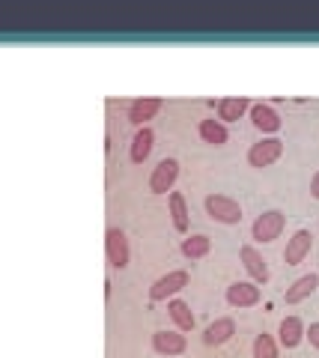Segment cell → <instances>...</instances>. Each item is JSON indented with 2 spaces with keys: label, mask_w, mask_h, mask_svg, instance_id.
I'll use <instances>...</instances> for the list:
<instances>
[{
  "label": "cell",
  "mask_w": 319,
  "mask_h": 358,
  "mask_svg": "<svg viewBox=\"0 0 319 358\" xmlns=\"http://www.w3.org/2000/svg\"><path fill=\"white\" fill-rule=\"evenodd\" d=\"M283 227H287V215H283L281 209H269L251 224V239L260 242V245H269L274 239H281Z\"/></svg>",
  "instance_id": "6da1fadb"
},
{
  "label": "cell",
  "mask_w": 319,
  "mask_h": 358,
  "mask_svg": "<svg viewBox=\"0 0 319 358\" xmlns=\"http://www.w3.org/2000/svg\"><path fill=\"white\" fill-rule=\"evenodd\" d=\"M203 206H206V215L212 221H221V224H239L242 221V206L227 194H209L203 200Z\"/></svg>",
  "instance_id": "7a4b0ae2"
},
{
  "label": "cell",
  "mask_w": 319,
  "mask_h": 358,
  "mask_svg": "<svg viewBox=\"0 0 319 358\" xmlns=\"http://www.w3.org/2000/svg\"><path fill=\"white\" fill-rule=\"evenodd\" d=\"M283 155V141L281 138H262L257 143H251L248 150V164L251 167H269Z\"/></svg>",
  "instance_id": "3957f363"
},
{
  "label": "cell",
  "mask_w": 319,
  "mask_h": 358,
  "mask_svg": "<svg viewBox=\"0 0 319 358\" xmlns=\"http://www.w3.org/2000/svg\"><path fill=\"white\" fill-rule=\"evenodd\" d=\"M185 287H188V272H185V268H173V272L161 275L158 281L149 287V299H152V301H164V299L176 296V293H179V289H185Z\"/></svg>",
  "instance_id": "277c9868"
},
{
  "label": "cell",
  "mask_w": 319,
  "mask_h": 358,
  "mask_svg": "<svg viewBox=\"0 0 319 358\" xmlns=\"http://www.w3.org/2000/svg\"><path fill=\"white\" fill-rule=\"evenodd\" d=\"M105 251H107V263L114 268H126L131 260V251H128V236L119 227H111L105 233Z\"/></svg>",
  "instance_id": "5b68a950"
},
{
  "label": "cell",
  "mask_w": 319,
  "mask_h": 358,
  "mask_svg": "<svg viewBox=\"0 0 319 358\" xmlns=\"http://www.w3.org/2000/svg\"><path fill=\"white\" fill-rule=\"evenodd\" d=\"M176 176H179V162L176 159H161L156 164V171H152V176H149V192L152 194H170Z\"/></svg>",
  "instance_id": "8992f818"
},
{
  "label": "cell",
  "mask_w": 319,
  "mask_h": 358,
  "mask_svg": "<svg viewBox=\"0 0 319 358\" xmlns=\"http://www.w3.org/2000/svg\"><path fill=\"white\" fill-rule=\"evenodd\" d=\"M239 260H242V266H245V272L254 278V284H266L272 278L266 257H262L254 245H242V248H239Z\"/></svg>",
  "instance_id": "52a82bcc"
},
{
  "label": "cell",
  "mask_w": 319,
  "mask_h": 358,
  "mask_svg": "<svg viewBox=\"0 0 319 358\" xmlns=\"http://www.w3.org/2000/svg\"><path fill=\"white\" fill-rule=\"evenodd\" d=\"M260 299H262V293H260V287L257 284H248V281H236V284H230L227 287V305L230 308H254V305H260Z\"/></svg>",
  "instance_id": "ba28073f"
},
{
  "label": "cell",
  "mask_w": 319,
  "mask_h": 358,
  "mask_svg": "<svg viewBox=\"0 0 319 358\" xmlns=\"http://www.w3.org/2000/svg\"><path fill=\"white\" fill-rule=\"evenodd\" d=\"M311 248H313V233L311 230H295L292 233V239L287 242V251H283V263L287 266H299V263H304V257L311 254Z\"/></svg>",
  "instance_id": "9c48e42d"
},
{
  "label": "cell",
  "mask_w": 319,
  "mask_h": 358,
  "mask_svg": "<svg viewBox=\"0 0 319 358\" xmlns=\"http://www.w3.org/2000/svg\"><path fill=\"white\" fill-rule=\"evenodd\" d=\"M161 99L156 96H147V99H135V102L128 105V122L131 126H138V129H144L149 120H156V114L161 110Z\"/></svg>",
  "instance_id": "30bf717a"
},
{
  "label": "cell",
  "mask_w": 319,
  "mask_h": 358,
  "mask_svg": "<svg viewBox=\"0 0 319 358\" xmlns=\"http://www.w3.org/2000/svg\"><path fill=\"white\" fill-rule=\"evenodd\" d=\"M152 350L158 355H182L188 350V341H185L182 331H156L152 334Z\"/></svg>",
  "instance_id": "8fae6325"
},
{
  "label": "cell",
  "mask_w": 319,
  "mask_h": 358,
  "mask_svg": "<svg viewBox=\"0 0 319 358\" xmlns=\"http://www.w3.org/2000/svg\"><path fill=\"white\" fill-rule=\"evenodd\" d=\"M236 334V320L233 317H221L215 322H209L206 331H203V343L206 346H224L227 341H233Z\"/></svg>",
  "instance_id": "7c38bea8"
},
{
  "label": "cell",
  "mask_w": 319,
  "mask_h": 358,
  "mask_svg": "<svg viewBox=\"0 0 319 358\" xmlns=\"http://www.w3.org/2000/svg\"><path fill=\"white\" fill-rule=\"evenodd\" d=\"M251 122H254V129L262 131V134H274V131H281V117H278V110H274L272 105H251Z\"/></svg>",
  "instance_id": "4fadbf2b"
},
{
  "label": "cell",
  "mask_w": 319,
  "mask_h": 358,
  "mask_svg": "<svg viewBox=\"0 0 319 358\" xmlns=\"http://www.w3.org/2000/svg\"><path fill=\"white\" fill-rule=\"evenodd\" d=\"M304 322L302 317H287V320H281V326H278V343L281 346H287V350H295L302 341H304Z\"/></svg>",
  "instance_id": "5bb4252c"
},
{
  "label": "cell",
  "mask_w": 319,
  "mask_h": 358,
  "mask_svg": "<svg viewBox=\"0 0 319 358\" xmlns=\"http://www.w3.org/2000/svg\"><path fill=\"white\" fill-rule=\"evenodd\" d=\"M316 287H319V275H302L299 281H292V287H287V293H283V301L287 305H299V301L304 299H311L316 293Z\"/></svg>",
  "instance_id": "9a60e30c"
},
{
  "label": "cell",
  "mask_w": 319,
  "mask_h": 358,
  "mask_svg": "<svg viewBox=\"0 0 319 358\" xmlns=\"http://www.w3.org/2000/svg\"><path fill=\"white\" fill-rule=\"evenodd\" d=\"M152 147H156V131H152L149 126L138 129L135 138H131V162H135V164H144V162L149 159Z\"/></svg>",
  "instance_id": "2e32d148"
},
{
  "label": "cell",
  "mask_w": 319,
  "mask_h": 358,
  "mask_svg": "<svg viewBox=\"0 0 319 358\" xmlns=\"http://www.w3.org/2000/svg\"><path fill=\"white\" fill-rule=\"evenodd\" d=\"M245 114H251V102L245 96H230V99H221V102H218V120L221 122H236Z\"/></svg>",
  "instance_id": "e0dca14e"
},
{
  "label": "cell",
  "mask_w": 319,
  "mask_h": 358,
  "mask_svg": "<svg viewBox=\"0 0 319 358\" xmlns=\"http://www.w3.org/2000/svg\"><path fill=\"white\" fill-rule=\"evenodd\" d=\"M197 131H200V138L206 143H212V147H224V143L230 141V131H227V126L221 120H200Z\"/></svg>",
  "instance_id": "ac0fdd59"
},
{
  "label": "cell",
  "mask_w": 319,
  "mask_h": 358,
  "mask_svg": "<svg viewBox=\"0 0 319 358\" xmlns=\"http://www.w3.org/2000/svg\"><path fill=\"white\" fill-rule=\"evenodd\" d=\"M168 313H170V320L176 322V329H179V331H191L194 329V313L188 308V301L170 299L168 301Z\"/></svg>",
  "instance_id": "d6986e66"
},
{
  "label": "cell",
  "mask_w": 319,
  "mask_h": 358,
  "mask_svg": "<svg viewBox=\"0 0 319 358\" xmlns=\"http://www.w3.org/2000/svg\"><path fill=\"white\" fill-rule=\"evenodd\" d=\"M168 206H170L173 227L179 233H188V206H185V197L179 192H170L168 194Z\"/></svg>",
  "instance_id": "ffe728a7"
},
{
  "label": "cell",
  "mask_w": 319,
  "mask_h": 358,
  "mask_svg": "<svg viewBox=\"0 0 319 358\" xmlns=\"http://www.w3.org/2000/svg\"><path fill=\"white\" fill-rule=\"evenodd\" d=\"M209 251H212V239H209L206 233H194V236L182 239V254L188 257V260H200Z\"/></svg>",
  "instance_id": "44dd1931"
},
{
  "label": "cell",
  "mask_w": 319,
  "mask_h": 358,
  "mask_svg": "<svg viewBox=\"0 0 319 358\" xmlns=\"http://www.w3.org/2000/svg\"><path fill=\"white\" fill-rule=\"evenodd\" d=\"M254 358H278V343H274L272 334H257L254 338Z\"/></svg>",
  "instance_id": "7402d4cb"
},
{
  "label": "cell",
  "mask_w": 319,
  "mask_h": 358,
  "mask_svg": "<svg viewBox=\"0 0 319 358\" xmlns=\"http://www.w3.org/2000/svg\"><path fill=\"white\" fill-rule=\"evenodd\" d=\"M307 341H311V346L313 350H319V322H311V329H307V334H304Z\"/></svg>",
  "instance_id": "603a6c76"
},
{
  "label": "cell",
  "mask_w": 319,
  "mask_h": 358,
  "mask_svg": "<svg viewBox=\"0 0 319 358\" xmlns=\"http://www.w3.org/2000/svg\"><path fill=\"white\" fill-rule=\"evenodd\" d=\"M311 194L319 200V171L313 173V179H311Z\"/></svg>",
  "instance_id": "cb8c5ba5"
}]
</instances>
